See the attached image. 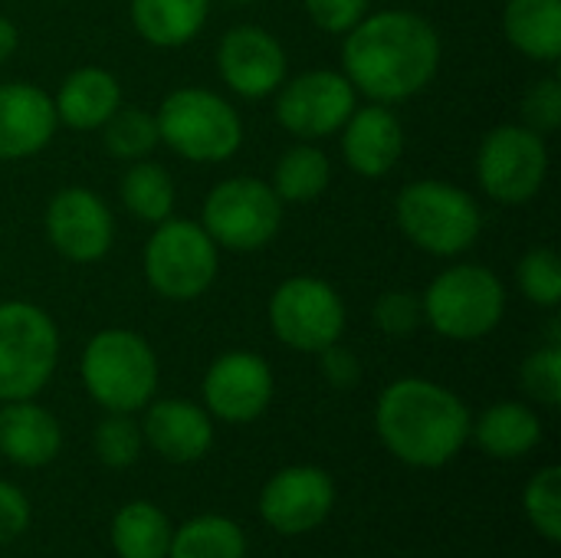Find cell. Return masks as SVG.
<instances>
[{"label": "cell", "instance_id": "obj_1", "mask_svg": "<svg viewBox=\"0 0 561 558\" xmlns=\"http://www.w3.org/2000/svg\"><path fill=\"white\" fill-rule=\"evenodd\" d=\"M440 66V36L431 20L411 10L362 16L342 46L345 79L375 102L417 95Z\"/></svg>", "mask_w": 561, "mask_h": 558}, {"label": "cell", "instance_id": "obj_2", "mask_svg": "<svg viewBox=\"0 0 561 558\" xmlns=\"http://www.w3.org/2000/svg\"><path fill=\"white\" fill-rule=\"evenodd\" d=\"M470 411L444 385L427 378H401L388 385L375 408L381 444L408 467L437 470L450 464L470 441Z\"/></svg>", "mask_w": 561, "mask_h": 558}, {"label": "cell", "instance_id": "obj_3", "mask_svg": "<svg viewBox=\"0 0 561 558\" xmlns=\"http://www.w3.org/2000/svg\"><path fill=\"white\" fill-rule=\"evenodd\" d=\"M79 372L85 391L112 414L141 411L158 388V358L151 345L128 329H105L92 335Z\"/></svg>", "mask_w": 561, "mask_h": 558}, {"label": "cell", "instance_id": "obj_4", "mask_svg": "<svg viewBox=\"0 0 561 558\" xmlns=\"http://www.w3.org/2000/svg\"><path fill=\"white\" fill-rule=\"evenodd\" d=\"M394 214L404 237L434 257H457L470 250L483 230L480 204L447 181L408 184L394 201Z\"/></svg>", "mask_w": 561, "mask_h": 558}, {"label": "cell", "instance_id": "obj_5", "mask_svg": "<svg viewBox=\"0 0 561 558\" xmlns=\"http://www.w3.org/2000/svg\"><path fill=\"white\" fill-rule=\"evenodd\" d=\"M158 138L187 161H227L243 141V122L237 109L207 89L171 92L158 115Z\"/></svg>", "mask_w": 561, "mask_h": 558}, {"label": "cell", "instance_id": "obj_6", "mask_svg": "<svg viewBox=\"0 0 561 558\" xmlns=\"http://www.w3.org/2000/svg\"><path fill=\"white\" fill-rule=\"evenodd\" d=\"M424 319L454 342L490 335L506 312V289L486 266L463 263L444 270L424 293Z\"/></svg>", "mask_w": 561, "mask_h": 558}, {"label": "cell", "instance_id": "obj_7", "mask_svg": "<svg viewBox=\"0 0 561 558\" xmlns=\"http://www.w3.org/2000/svg\"><path fill=\"white\" fill-rule=\"evenodd\" d=\"M59 358L56 322L30 303H0V405L43 391Z\"/></svg>", "mask_w": 561, "mask_h": 558}, {"label": "cell", "instance_id": "obj_8", "mask_svg": "<svg viewBox=\"0 0 561 558\" xmlns=\"http://www.w3.org/2000/svg\"><path fill=\"white\" fill-rule=\"evenodd\" d=\"M145 276L164 299H197L217 280V243L201 224L168 217L145 247Z\"/></svg>", "mask_w": 561, "mask_h": 558}, {"label": "cell", "instance_id": "obj_9", "mask_svg": "<svg viewBox=\"0 0 561 558\" xmlns=\"http://www.w3.org/2000/svg\"><path fill=\"white\" fill-rule=\"evenodd\" d=\"M283 224V201L260 178H227L204 201L207 237L237 253L266 247Z\"/></svg>", "mask_w": 561, "mask_h": 558}, {"label": "cell", "instance_id": "obj_10", "mask_svg": "<svg viewBox=\"0 0 561 558\" xmlns=\"http://www.w3.org/2000/svg\"><path fill=\"white\" fill-rule=\"evenodd\" d=\"M270 326L283 345L316 355L342 339L345 303L325 280L293 276L270 299Z\"/></svg>", "mask_w": 561, "mask_h": 558}, {"label": "cell", "instance_id": "obj_11", "mask_svg": "<svg viewBox=\"0 0 561 558\" xmlns=\"http://www.w3.org/2000/svg\"><path fill=\"white\" fill-rule=\"evenodd\" d=\"M549 171V148L526 125H500L483 138L477 178L500 204H523L539 194Z\"/></svg>", "mask_w": 561, "mask_h": 558}, {"label": "cell", "instance_id": "obj_12", "mask_svg": "<svg viewBox=\"0 0 561 558\" xmlns=\"http://www.w3.org/2000/svg\"><path fill=\"white\" fill-rule=\"evenodd\" d=\"M352 112H355V86L345 79V72H332V69H309L289 79L276 99L279 125L306 141L335 135Z\"/></svg>", "mask_w": 561, "mask_h": 558}, {"label": "cell", "instance_id": "obj_13", "mask_svg": "<svg viewBox=\"0 0 561 558\" xmlns=\"http://www.w3.org/2000/svg\"><path fill=\"white\" fill-rule=\"evenodd\" d=\"M335 506V483L319 467H286L266 480L260 493V516L283 536L319 529Z\"/></svg>", "mask_w": 561, "mask_h": 558}, {"label": "cell", "instance_id": "obj_14", "mask_svg": "<svg viewBox=\"0 0 561 558\" xmlns=\"http://www.w3.org/2000/svg\"><path fill=\"white\" fill-rule=\"evenodd\" d=\"M46 234L59 257L72 263H95L108 253L115 224L99 194L85 187H62L46 207Z\"/></svg>", "mask_w": 561, "mask_h": 558}, {"label": "cell", "instance_id": "obj_15", "mask_svg": "<svg viewBox=\"0 0 561 558\" xmlns=\"http://www.w3.org/2000/svg\"><path fill=\"white\" fill-rule=\"evenodd\" d=\"M207 411L227 424L256 421L273 401V372L253 352H227L204 375Z\"/></svg>", "mask_w": 561, "mask_h": 558}, {"label": "cell", "instance_id": "obj_16", "mask_svg": "<svg viewBox=\"0 0 561 558\" xmlns=\"http://www.w3.org/2000/svg\"><path fill=\"white\" fill-rule=\"evenodd\" d=\"M217 69L243 99H263L286 82V53L276 36L260 26H233L220 39Z\"/></svg>", "mask_w": 561, "mask_h": 558}, {"label": "cell", "instance_id": "obj_17", "mask_svg": "<svg viewBox=\"0 0 561 558\" xmlns=\"http://www.w3.org/2000/svg\"><path fill=\"white\" fill-rule=\"evenodd\" d=\"M53 99L30 82L0 86V161L30 158L49 145L56 132Z\"/></svg>", "mask_w": 561, "mask_h": 558}, {"label": "cell", "instance_id": "obj_18", "mask_svg": "<svg viewBox=\"0 0 561 558\" xmlns=\"http://www.w3.org/2000/svg\"><path fill=\"white\" fill-rule=\"evenodd\" d=\"M141 437L168 464H194L210 451L214 424L204 408L181 398H164L148 408Z\"/></svg>", "mask_w": 561, "mask_h": 558}, {"label": "cell", "instance_id": "obj_19", "mask_svg": "<svg viewBox=\"0 0 561 558\" xmlns=\"http://www.w3.org/2000/svg\"><path fill=\"white\" fill-rule=\"evenodd\" d=\"M342 132V155L352 171L362 178H381L388 174L401 151H404V128L385 102H375L368 109H355Z\"/></svg>", "mask_w": 561, "mask_h": 558}, {"label": "cell", "instance_id": "obj_20", "mask_svg": "<svg viewBox=\"0 0 561 558\" xmlns=\"http://www.w3.org/2000/svg\"><path fill=\"white\" fill-rule=\"evenodd\" d=\"M62 451L59 421L26 401H3L0 408V454L16 467H46Z\"/></svg>", "mask_w": 561, "mask_h": 558}, {"label": "cell", "instance_id": "obj_21", "mask_svg": "<svg viewBox=\"0 0 561 558\" xmlns=\"http://www.w3.org/2000/svg\"><path fill=\"white\" fill-rule=\"evenodd\" d=\"M53 105H56V118L76 132L102 128L122 105V86L108 69L82 66L62 79Z\"/></svg>", "mask_w": 561, "mask_h": 558}, {"label": "cell", "instance_id": "obj_22", "mask_svg": "<svg viewBox=\"0 0 561 558\" xmlns=\"http://www.w3.org/2000/svg\"><path fill=\"white\" fill-rule=\"evenodd\" d=\"M470 437L480 444L483 454H490L496 460H516L539 447L542 421L529 405L500 401V405L486 408L477 424H470Z\"/></svg>", "mask_w": 561, "mask_h": 558}, {"label": "cell", "instance_id": "obj_23", "mask_svg": "<svg viewBox=\"0 0 561 558\" xmlns=\"http://www.w3.org/2000/svg\"><path fill=\"white\" fill-rule=\"evenodd\" d=\"M503 30L523 56L556 62L561 56V0H510Z\"/></svg>", "mask_w": 561, "mask_h": 558}, {"label": "cell", "instance_id": "obj_24", "mask_svg": "<svg viewBox=\"0 0 561 558\" xmlns=\"http://www.w3.org/2000/svg\"><path fill=\"white\" fill-rule=\"evenodd\" d=\"M210 0H131V23L151 46H184L207 23Z\"/></svg>", "mask_w": 561, "mask_h": 558}, {"label": "cell", "instance_id": "obj_25", "mask_svg": "<svg viewBox=\"0 0 561 558\" xmlns=\"http://www.w3.org/2000/svg\"><path fill=\"white\" fill-rule=\"evenodd\" d=\"M171 520L154 503L135 500L122 506L112 520V549L118 558H168Z\"/></svg>", "mask_w": 561, "mask_h": 558}, {"label": "cell", "instance_id": "obj_26", "mask_svg": "<svg viewBox=\"0 0 561 558\" xmlns=\"http://www.w3.org/2000/svg\"><path fill=\"white\" fill-rule=\"evenodd\" d=\"M168 558H247V536L227 516H197L171 536Z\"/></svg>", "mask_w": 561, "mask_h": 558}, {"label": "cell", "instance_id": "obj_27", "mask_svg": "<svg viewBox=\"0 0 561 558\" xmlns=\"http://www.w3.org/2000/svg\"><path fill=\"white\" fill-rule=\"evenodd\" d=\"M122 201L138 220L161 224L174 210V181L161 164L138 158L122 178Z\"/></svg>", "mask_w": 561, "mask_h": 558}, {"label": "cell", "instance_id": "obj_28", "mask_svg": "<svg viewBox=\"0 0 561 558\" xmlns=\"http://www.w3.org/2000/svg\"><path fill=\"white\" fill-rule=\"evenodd\" d=\"M329 158L312 148V145H296L289 148L279 164H276V174H273V191L279 201H293V204H302V201H312L325 191L329 184Z\"/></svg>", "mask_w": 561, "mask_h": 558}, {"label": "cell", "instance_id": "obj_29", "mask_svg": "<svg viewBox=\"0 0 561 558\" xmlns=\"http://www.w3.org/2000/svg\"><path fill=\"white\" fill-rule=\"evenodd\" d=\"M105 151L115 155L118 161H138L145 158L161 138H158V122L154 115L141 109H115V115L102 125Z\"/></svg>", "mask_w": 561, "mask_h": 558}, {"label": "cell", "instance_id": "obj_30", "mask_svg": "<svg viewBox=\"0 0 561 558\" xmlns=\"http://www.w3.org/2000/svg\"><path fill=\"white\" fill-rule=\"evenodd\" d=\"M523 510L546 543L561 539V467H542L523 493Z\"/></svg>", "mask_w": 561, "mask_h": 558}, {"label": "cell", "instance_id": "obj_31", "mask_svg": "<svg viewBox=\"0 0 561 558\" xmlns=\"http://www.w3.org/2000/svg\"><path fill=\"white\" fill-rule=\"evenodd\" d=\"M141 428L128 414H108L95 428V454L108 470H128L141 454Z\"/></svg>", "mask_w": 561, "mask_h": 558}, {"label": "cell", "instance_id": "obj_32", "mask_svg": "<svg viewBox=\"0 0 561 558\" xmlns=\"http://www.w3.org/2000/svg\"><path fill=\"white\" fill-rule=\"evenodd\" d=\"M519 289L536 306H559L561 303V263L556 250L536 247L519 260Z\"/></svg>", "mask_w": 561, "mask_h": 558}, {"label": "cell", "instance_id": "obj_33", "mask_svg": "<svg viewBox=\"0 0 561 558\" xmlns=\"http://www.w3.org/2000/svg\"><path fill=\"white\" fill-rule=\"evenodd\" d=\"M523 391L542 405L559 408L561 405V345H546L533 352L523 362Z\"/></svg>", "mask_w": 561, "mask_h": 558}, {"label": "cell", "instance_id": "obj_34", "mask_svg": "<svg viewBox=\"0 0 561 558\" xmlns=\"http://www.w3.org/2000/svg\"><path fill=\"white\" fill-rule=\"evenodd\" d=\"M421 322H424V303L408 289H391L375 303V326L391 339L411 335Z\"/></svg>", "mask_w": 561, "mask_h": 558}, {"label": "cell", "instance_id": "obj_35", "mask_svg": "<svg viewBox=\"0 0 561 558\" xmlns=\"http://www.w3.org/2000/svg\"><path fill=\"white\" fill-rule=\"evenodd\" d=\"M523 118H526V128L539 132V135H549L561 125V82L556 76H546L539 79L526 99H523Z\"/></svg>", "mask_w": 561, "mask_h": 558}, {"label": "cell", "instance_id": "obj_36", "mask_svg": "<svg viewBox=\"0 0 561 558\" xmlns=\"http://www.w3.org/2000/svg\"><path fill=\"white\" fill-rule=\"evenodd\" d=\"M371 0H306V10L319 30L348 33L368 10Z\"/></svg>", "mask_w": 561, "mask_h": 558}, {"label": "cell", "instance_id": "obj_37", "mask_svg": "<svg viewBox=\"0 0 561 558\" xmlns=\"http://www.w3.org/2000/svg\"><path fill=\"white\" fill-rule=\"evenodd\" d=\"M316 355H319V368H322V375H325V382L332 388L345 391V388H355L362 382V365H358L355 352L342 349L339 342H332L329 349H322Z\"/></svg>", "mask_w": 561, "mask_h": 558}, {"label": "cell", "instance_id": "obj_38", "mask_svg": "<svg viewBox=\"0 0 561 558\" xmlns=\"http://www.w3.org/2000/svg\"><path fill=\"white\" fill-rule=\"evenodd\" d=\"M26 526H30V503H26V497L13 483L0 480V546H7L16 536H23Z\"/></svg>", "mask_w": 561, "mask_h": 558}, {"label": "cell", "instance_id": "obj_39", "mask_svg": "<svg viewBox=\"0 0 561 558\" xmlns=\"http://www.w3.org/2000/svg\"><path fill=\"white\" fill-rule=\"evenodd\" d=\"M13 49H16V26H13L7 16H0V62H3Z\"/></svg>", "mask_w": 561, "mask_h": 558}, {"label": "cell", "instance_id": "obj_40", "mask_svg": "<svg viewBox=\"0 0 561 558\" xmlns=\"http://www.w3.org/2000/svg\"><path fill=\"white\" fill-rule=\"evenodd\" d=\"M233 3H256V0H233Z\"/></svg>", "mask_w": 561, "mask_h": 558}]
</instances>
